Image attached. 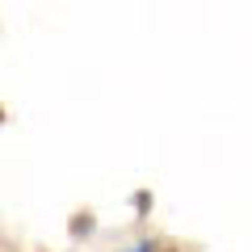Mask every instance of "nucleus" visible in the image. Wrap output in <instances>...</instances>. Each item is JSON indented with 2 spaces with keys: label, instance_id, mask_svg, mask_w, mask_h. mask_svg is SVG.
<instances>
[]
</instances>
